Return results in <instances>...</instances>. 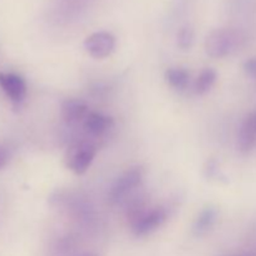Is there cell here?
<instances>
[{
  "label": "cell",
  "instance_id": "cell-2",
  "mask_svg": "<svg viewBox=\"0 0 256 256\" xmlns=\"http://www.w3.org/2000/svg\"><path fill=\"white\" fill-rule=\"evenodd\" d=\"M239 40V34L235 30L228 28L215 29L208 35L205 50L209 56L220 59L232 54V52H234L238 46Z\"/></svg>",
  "mask_w": 256,
  "mask_h": 256
},
{
  "label": "cell",
  "instance_id": "cell-7",
  "mask_svg": "<svg viewBox=\"0 0 256 256\" xmlns=\"http://www.w3.org/2000/svg\"><path fill=\"white\" fill-rule=\"evenodd\" d=\"M238 146L244 154L252 152L256 148V110L250 112L242 122L238 134Z\"/></svg>",
  "mask_w": 256,
  "mask_h": 256
},
{
  "label": "cell",
  "instance_id": "cell-16",
  "mask_svg": "<svg viewBox=\"0 0 256 256\" xmlns=\"http://www.w3.org/2000/svg\"><path fill=\"white\" fill-rule=\"evenodd\" d=\"M82 256H94V255H89V254H86V255H82Z\"/></svg>",
  "mask_w": 256,
  "mask_h": 256
},
{
  "label": "cell",
  "instance_id": "cell-4",
  "mask_svg": "<svg viewBox=\"0 0 256 256\" xmlns=\"http://www.w3.org/2000/svg\"><path fill=\"white\" fill-rule=\"evenodd\" d=\"M142 178H144V169L142 166H135L126 170L112 184L109 192L110 202H119L122 198L126 196L130 192L142 184Z\"/></svg>",
  "mask_w": 256,
  "mask_h": 256
},
{
  "label": "cell",
  "instance_id": "cell-9",
  "mask_svg": "<svg viewBox=\"0 0 256 256\" xmlns=\"http://www.w3.org/2000/svg\"><path fill=\"white\" fill-rule=\"evenodd\" d=\"M82 126L92 136H102L112 129V119L100 112H89L82 122Z\"/></svg>",
  "mask_w": 256,
  "mask_h": 256
},
{
  "label": "cell",
  "instance_id": "cell-11",
  "mask_svg": "<svg viewBox=\"0 0 256 256\" xmlns=\"http://www.w3.org/2000/svg\"><path fill=\"white\" fill-rule=\"evenodd\" d=\"M190 74L182 68H170L165 72V80L175 90H184L189 85Z\"/></svg>",
  "mask_w": 256,
  "mask_h": 256
},
{
  "label": "cell",
  "instance_id": "cell-10",
  "mask_svg": "<svg viewBox=\"0 0 256 256\" xmlns=\"http://www.w3.org/2000/svg\"><path fill=\"white\" fill-rule=\"evenodd\" d=\"M218 218V212L215 208L206 206L202 212L199 214V216L196 218L194 222V234L196 236H202V235L206 234L212 226H214L215 222H216Z\"/></svg>",
  "mask_w": 256,
  "mask_h": 256
},
{
  "label": "cell",
  "instance_id": "cell-14",
  "mask_svg": "<svg viewBox=\"0 0 256 256\" xmlns=\"http://www.w3.org/2000/svg\"><path fill=\"white\" fill-rule=\"evenodd\" d=\"M244 70L250 78L256 80V58H252L244 64Z\"/></svg>",
  "mask_w": 256,
  "mask_h": 256
},
{
  "label": "cell",
  "instance_id": "cell-12",
  "mask_svg": "<svg viewBox=\"0 0 256 256\" xmlns=\"http://www.w3.org/2000/svg\"><path fill=\"white\" fill-rule=\"evenodd\" d=\"M216 82V72L214 69H204L195 80V92L204 95L212 88Z\"/></svg>",
  "mask_w": 256,
  "mask_h": 256
},
{
  "label": "cell",
  "instance_id": "cell-15",
  "mask_svg": "<svg viewBox=\"0 0 256 256\" xmlns=\"http://www.w3.org/2000/svg\"><path fill=\"white\" fill-rule=\"evenodd\" d=\"M8 162H9V152L6 148L0 145V170L8 164Z\"/></svg>",
  "mask_w": 256,
  "mask_h": 256
},
{
  "label": "cell",
  "instance_id": "cell-5",
  "mask_svg": "<svg viewBox=\"0 0 256 256\" xmlns=\"http://www.w3.org/2000/svg\"><path fill=\"white\" fill-rule=\"evenodd\" d=\"M116 45L115 36L109 32H96L85 39V50L95 59H105L112 54Z\"/></svg>",
  "mask_w": 256,
  "mask_h": 256
},
{
  "label": "cell",
  "instance_id": "cell-1",
  "mask_svg": "<svg viewBox=\"0 0 256 256\" xmlns=\"http://www.w3.org/2000/svg\"><path fill=\"white\" fill-rule=\"evenodd\" d=\"M128 219L132 234L145 236L166 222L168 210L162 206L149 208L144 199H136L128 208Z\"/></svg>",
  "mask_w": 256,
  "mask_h": 256
},
{
  "label": "cell",
  "instance_id": "cell-8",
  "mask_svg": "<svg viewBox=\"0 0 256 256\" xmlns=\"http://www.w3.org/2000/svg\"><path fill=\"white\" fill-rule=\"evenodd\" d=\"M89 114L88 105L79 99H66L62 104V116L69 124L84 122Z\"/></svg>",
  "mask_w": 256,
  "mask_h": 256
},
{
  "label": "cell",
  "instance_id": "cell-3",
  "mask_svg": "<svg viewBox=\"0 0 256 256\" xmlns=\"http://www.w3.org/2000/svg\"><path fill=\"white\" fill-rule=\"evenodd\" d=\"M96 150V146L88 140L74 142L66 152V166L76 175L84 174L94 162Z\"/></svg>",
  "mask_w": 256,
  "mask_h": 256
},
{
  "label": "cell",
  "instance_id": "cell-13",
  "mask_svg": "<svg viewBox=\"0 0 256 256\" xmlns=\"http://www.w3.org/2000/svg\"><path fill=\"white\" fill-rule=\"evenodd\" d=\"M194 44V30L192 26H182L178 32V46L182 50H189Z\"/></svg>",
  "mask_w": 256,
  "mask_h": 256
},
{
  "label": "cell",
  "instance_id": "cell-6",
  "mask_svg": "<svg viewBox=\"0 0 256 256\" xmlns=\"http://www.w3.org/2000/svg\"><path fill=\"white\" fill-rule=\"evenodd\" d=\"M0 88L14 104H20L26 94L24 79L14 72H0Z\"/></svg>",
  "mask_w": 256,
  "mask_h": 256
}]
</instances>
